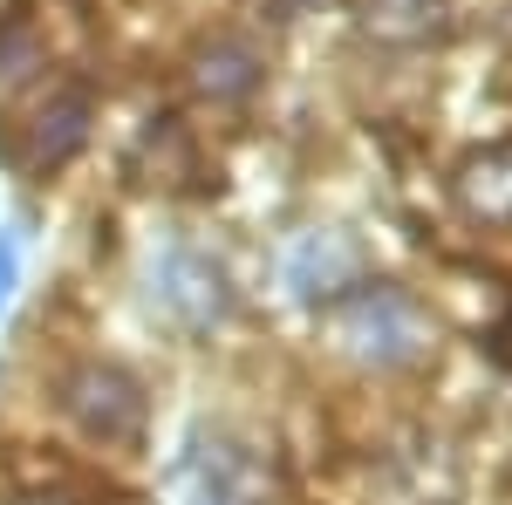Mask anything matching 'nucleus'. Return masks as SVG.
<instances>
[{"label": "nucleus", "mask_w": 512, "mask_h": 505, "mask_svg": "<svg viewBox=\"0 0 512 505\" xmlns=\"http://www.w3.org/2000/svg\"><path fill=\"white\" fill-rule=\"evenodd\" d=\"M69 410H76V424L89 437H103V444H130L137 430H144V396L130 376L117 369H76L69 376Z\"/></svg>", "instance_id": "obj_3"}, {"label": "nucleus", "mask_w": 512, "mask_h": 505, "mask_svg": "<svg viewBox=\"0 0 512 505\" xmlns=\"http://www.w3.org/2000/svg\"><path fill=\"white\" fill-rule=\"evenodd\" d=\"M342 267H349V253H342V246H335L328 233H308L301 246H294V260H287V287H294L301 301H315L321 280H335Z\"/></svg>", "instance_id": "obj_5"}, {"label": "nucleus", "mask_w": 512, "mask_h": 505, "mask_svg": "<svg viewBox=\"0 0 512 505\" xmlns=\"http://www.w3.org/2000/svg\"><path fill=\"white\" fill-rule=\"evenodd\" d=\"M260 478L233 444H192V458L171 478V505H253Z\"/></svg>", "instance_id": "obj_4"}, {"label": "nucleus", "mask_w": 512, "mask_h": 505, "mask_svg": "<svg viewBox=\"0 0 512 505\" xmlns=\"http://www.w3.org/2000/svg\"><path fill=\"white\" fill-rule=\"evenodd\" d=\"M82 117H89V103H82V96H69L62 110H48V117H41V123H55V137H41V157H48V164H62V157L82 144V130H89Z\"/></svg>", "instance_id": "obj_6"}, {"label": "nucleus", "mask_w": 512, "mask_h": 505, "mask_svg": "<svg viewBox=\"0 0 512 505\" xmlns=\"http://www.w3.org/2000/svg\"><path fill=\"white\" fill-rule=\"evenodd\" d=\"M335 335H342V349L355 362H376V369H403L431 342L417 301L396 294V287H355L349 301H342V314H335Z\"/></svg>", "instance_id": "obj_1"}, {"label": "nucleus", "mask_w": 512, "mask_h": 505, "mask_svg": "<svg viewBox=\"0 0 512 505\" xmlns=\"http://www.w3.org/2000/svg\"><path fill=\"white\" fill-rule=\"evenodd\" d=\"M14 280H21V239L0 233V308L14 301Z\"/></svg>", "instance_id": "obj_7"}, {"label": "nucleus", "mask_w": 512, "mask_h": 505, "mask_svg": "<svg viewBox=\"0 0 512 505\" xmlns=\"http://www.w3.org/2000/svg\"><path fill=\"white\" fill-rule=\"evenodd\" d=\"M151 301H158L178 328H212V321L233 314V287H226V267H219L212 253L171 239L158 260H151Z\"/></svg>", "instance_id": "obj_2"}]
</instances>
